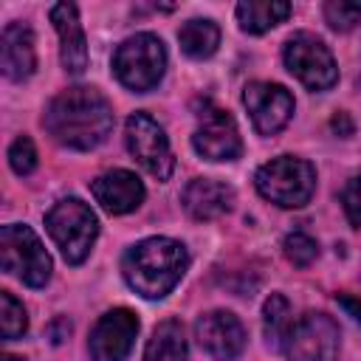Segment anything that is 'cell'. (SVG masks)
Returning <instances> with one entry per match:
<instances>
[{
  "instance_id": "6da1fadb",
  "label": "cell",
  "mask_w": 361,
  "mask_h": 361,
  "mask_svg": "<svg viewBox=\"0 0 361 361\" xmlns=\"http://www.w3.org/2000/svg\"><path fill=\"white\" fill-rule=\"evenodd\" d=\"M45 130L71 149H93L113 130V110L93 87L62 90L42 116Z\"/></svg>"
},
{
  "instance_id": "7a4b0ae2",
  "label": "cell",
  "mask_w": 361,
  "mask_h": 361,
  "mask_svg": "<svg viewBox=\"0 0 361 361\" xmlns=\"http://www.w3.org/2000/svg\"><path fill=\"white\" fill-rule=\"evenodd\" d=\"M186 265H189V257H186V248L178 240L149 237V240L135 243L124 254L121 274L138 296L161 299L180 282Z\"/></svg>"
},
{
  "instance_id": "3957f363",
  "label": "cell",
  "mask_w": 361,
  "mask_h": 361,
  "mask_svg": "<svg viewBox=\"0 0 361 361\" xmlns=\"http://www.w3.org/2000/svg\"><path fill=\"white\" fill-rule=\"evenodd\" d=\"M254 183L265 200H271L282 209H299L313 197L316 169L302 158L282 155V158L262 164L254 175Z\"/></svg>"
},
{
  "instance_id": "277c9868",
  "label": "cell",
  "mask_w": 361,
  "mask_h": 361,
  "mask_svg": "<svg viewBox=\"0 0 361 361\" xmlns=\"http://www.w3.org/2000/svg\"><path fill=\"white\" fill-rule=\"evenodd\" d=\"M45 228L56 243V248L62 251V257L71 265H79L93 248V240L99 234V220L87 203H82L79 197H65L45 214Z\"/></svg>"
},
{
  "instance_id": "5b68a950",
  "label": "cell",
  "mask_w": 361,
  "mask_h": 361,
  "mask_svg": "<svg viewBox=\"0 0 361 361\" xmlns=\"http://www.w3.org/2000/svg\"><path fill=\"white\" fill-rule=\"evenodd\" d=\"M166 68L164 42L155 34H135L127 37L113 56V71L118 82L130 90H149L161 82Z\"/></svg>"
},
{
  "instance_id": "8992f818",
  "label": "cell",
  "mask_w": 361,
  "mask_h": 361,
  "mask_svg": "<svg viewBox=\"0 0 361 361\" xmlns=\"http://www.w3.org/2000/svg\"><path fill=\"white\" fill-rule=\"evenodd\" d=\"M0 265L6 274L20 276L31 288H42L51 276V257L39 237L20 223L0 228Z\"/></svg>"
},
{
  "instance_id": "52a82bcc",
  "label": "cell",
  "mask_w": 361,
  "mask_h": 361,
  "mask_svg": "<svg viewBox=\"0 0 361 361\" xmlns=\"http://www.w3.org/2000/svg\"><path fill=\"white\" fill-rule=\"evenodd\" d=\"M285 68L310 90H327L338 79L330 48L307 31H299L285 42Z\"/></svg>"
},
{
  "instance_id": "ba28073f",
  "label": "cell",
  "mask_w": 361,
  "mask_h": 361,
  "mask_svg": "<svg viewBox=\"0 0 361 361\" xmlns=\"http://www.w3.org/2000/svg\"><path fill=\"white\" fill-rule=\"evenodd\" d=\"M124 141L130 155L158 180H166L172 175L175 158L169 149V141L161 130V124L147 113H133L124 124Z\"/></svg>"
},
{
  "instance_id": "9c48e42d",
  "label": "cell",
  "mask_w": 361,
  "mask_h": 361,
  "mask_svg": "<svg viewBox=\"0 0 361 361\" xmlns=\"http://www.w3.org/2000/svg\"><path fill=\"white\" fill-rule=\"evenodd\" d=\"M288 361H336L338 327L324 313H305L285 338Z\"/></svg>"
},
{
  "instance_id": "30bf717a",
  "label": "cell",
  "mask_w": 361,
  "mask_h": 361,
  "mask_svg": "<svg viewBox=\"0 0 361 361\" xmlns=\"http://www.w3.org/2000/svg\"><path fill=\"white\" fill-rule=\"evenodd\" d=\"M200 116V124L192 135V147L197 155H203L206 161H234L243 152V141H240V130L234 124V118L220 110V107H209Z\"/></svg>"
},
{
  "instance_id": "8fae6325",
  "label": "cell",
  "mask_w": 361,
  "mask_h": 361,
  "mask_svg": "<svg viewBox=\"0 0 361 361\" xmlns=\"http://www.w3.org/2000/svg\"><path fill=\"white\" fill-rule=\"evenodd\" d=\"M243 104L251 113V121H254L257 133H262V135L279 133L293 116V96L282 85H271V82L245 85Z\"/></svg>"
},
{
  "instance_id": "7c38bea8",
  "label": "cell",
  "mask_w": 361,
  "mask_h": 361,
  "mask_svg": "<svg viewBox=\"0 0 361 361\" xmlns=\"http://www.w3.org/2000/svg\"><path fill=\"white\" fill-rule=\"evenodd\" d=\"M135 333H138V319L127 307H116L104 313L96 322L87 344L93 361H124L127 353L133 350Z\"/></svg>"
},
{
  "instance_id": "4fadbf2b",
  "label": "cell",
  "mask_w": 361,
  "mask_h": 361,
  "mask_svg": "<svg viewBox=\"0 0 361 361\" xmlns=\"http://www.w3.org/2000/svg\"><path fill=\"white\" fill-rule=\"evenodd\" d=\"M195 336H197V344L217 361H231L245 347V330L240 319L228 310L203 313L195 322Z\"/></svg>"
},
{
  "instance_id": "5bb4252c",
  "label": "cell",
  "mask_w": 361,
  "mask_h": 361,
  "mask_svg": "<svg viewBox=\"0 0 361 361\" xmlns=\"http://www.w3.org/2000/svg\"><path fill=\"white\" fill-rule=\"evenodd\" d=\"M90 192L107 214H127L138 209V203L144 200V183L127 169H113L99 175L90 183Z\"/></svg>"
},
{
  "instance_id": "9a60e30c",
  "label": "cell",
  "mask_w": 361,
  "mask_h": 361,
  "mask_svg": "<svg viewBox=\"0 0 361 361\" xmlns=\"http://www.w3.org/2000/svg\"><path fill=\"white\" fill-rule=\"evenodd\" d=\"M51 23L59 34L62 42V65L68 73L79 76L87 68V42H85V31L76 14L73 3H56L51 6Z\"/></svg>"
},
{
  "instance_id": "2e32d148",
  "label": "cell",
  "mask_w": 361,
  "mask_h": 361,
  "mask_svg": "<svg viewBox=\"0 0 361 361\" xmlns=\"http://www.w3.org/2000/svg\"><path fill=\"white\" fill-rule=\"evenodd\" d=\"M0 68L8 79L20 82L28 79L37 68V48H34V34L23 23H11L3 28L0 37Z\"/></svg>"
},
{
  "instance_id": "e0dca14e",
  "label": "cell",
  "mask_w": 361,
  "mask_h": 361,
  "mask_svg": "<svg viewBox=\"0 0 361 361\" xmlns=\"http://www.w3.org/2000/svg\"><path fill=\"white\" fill-rule=\"evenodd\" d=\"M231 203H234L231 186H226L223 180H214V178H195L183 189V209L195 220H214V217L226 214L231 209Z\"/></svg>"
},
{
  "instance_id": "ac0fdd59",
  "label": "cell",
  "mask_w": 361,
  "mask_h": 361,
  "mask_svg": "<svg viewBox=\"0 0 361 361\" xmlns=\"http://www.w3.org/2000/svg\"><path fill=\"white\" fill-rule=\"evenodd\" d=\"M144 361H186V338L178 319H166L152 330Z\"/></svg>"
},
{
  "instance_id": "d6986e66",
  "label": "cell",
  "mask_w": 361,
  "mask_h": 361,
  "mask_svg": "<svg viewBox=\"0 0 361 361\" xmlns=\"http://www.w3.org/2000/svg\"><path fill=\"white\" fill-rule=\"evenodd\" d=\"M290 14V6L282 0H245L237 6V20L240 28L248 34H262L282 23Z\"/></svg>"
},
{
  "instance_id": "ffe728a7",
  "label": "cell",
  "mask_w": 361,
  "mask_h": 361,
  "mask_svg": "<svg viewBox=\"0 0 361 361\" xmlns=\"http://www.w3.org/2000/svg\"><path fill=\"white\" fill-rule=\"evenodd\" d=\"M178 42L186 56L192 59H206L217 51L220 45V28L212 20H189L178 31Z\"/></svg>"
},
{
  "instance_id": "44dd1931",
  "label": "cell",
  "mask_w": 361,
  "mask_h": 361,
  "mask_svg": "<svg viewBox=\"0 0 361 361\" xmlns=\"http://www.w3.org/2000/svg\"><path fill=\"white\" fill-rule=\"evenodd\" d=\"M290 305L282 293H271L265 307H262V333L271 347H285V338L290 333Z\"/></svg>"
},
{
  "instance_id": "7402d4cb",
  "label": "cell",
  "mask_w": 361,
  "mask_h": 361,
  "mask_svg": "<svg viewBox=\"0 0 361 361\" xmlns=\"http://www.w3.org/2000/svg\"><path fill=\"white\" fill-rule=\"evenodd\" d=\"M25 327H28L25 307L8 290H3L0 293V333H3V338H8V341L20 338L25 333Z\"/></svg>"
},
{
  "instance_id": "603a6c76",
  "label": "cell",
  "mask_w": 361,
  "mask_h": 361,
  "mask_svg": "<svg viewBox=\"0 0 361 361\" xmlns=\"http://www.w3.org/2000/svg\"><path fill=\"white\" fill-rule=\"evenodd\" d=\"M282 248H285V257H288L293 265H299V268L310 265V262L316 259V254H319L316 240H313V237H307V234H302V231L288 234V237H285V243H282Z\"/></svg>"
},
{
  "instance_id": "cb8c5ba5",
  "label": "cell",
  "mask_w": 361,
  "mask_h": 361,
  "mask_svg": "<svg viewBox=\"0 0 361 361\" xmlns=\"http://www.w3.org/2000/svg\"><path fill=\"white\" fill-rule=\"evenodd\" d=\"M8 164L17 175H31L37 169V149L28 135L14 138V144L8 147Z\"/></svg>"
},
{
  "instance_id": "d4e9b609",
  "label": "cell",
  "mask_w": 361,
  "mask_h": 361,
  "mask_svg": "<svg viewBox=\"0 0 361 361\" xmlns=\"http://www.w3.org/2000/svg\"><path fill=\"white\" fill-rule=\"evenodd\" d=\"M324 17L336 31H347L358 23L361 17V3H350V0H330L324 6Z\"/></svg>"
},
{
  "instance_id": "484cf974",
  "label": "cell",
  "mask_w": 361,
  "mask_h": 361,
  "mask_svg": "<svg viewBox=\"0 0 361 361\" xmlns=\"http://www.w3.org/2000/svg\"><path fill=\"white\" fill-rule=\"evenodd\" d=\"M341 203H344V212H347V220L361 228V175L350 178L344 192H341Z\"/></svg>"
},
{
  "instance_id": "4316f807",
  "label": "cell",
  "mask_w": 361,
  "mask_h": 361,
  "mask_svg": "<svg viewBox=\"0 0 361 361\" xmlns=\"http://www.w3.org/2000/svg\"><path fill=\"white\" fill-rule=\"evenodd\" d=\"M338 305L361 324V299H353V296H338Z\"/></svg>"
},
{
  "instance_id": "83f0119b",
  "label": "cell",
  "mask_w": 361,
  "mask_h": 361,
  "mask_svg": "<svg viewBox=\"0 0 361 361\" xmlns=\"http://www.w3.org/2000/svg\"><path fill=\"white\" fill-rule=\"evenodd\" d=\"M333 130H336V133H341V135H350V133H353V121L347 118V113L333 116Z\"/></svg>"
},
{
  "instance_id": "f1b7e54d",
  "label": "cell",
  "mask_w": 361,
  "mask_h": 361,
  "mask_svg": "<svg viewBox=\"0 0 361 361\" xmlns=\"http://www.w3.org/2000/svg\"><path fill=\"white\" fill-rule=\"evenodd\" d=\"M3 361H23V358H17V355H6Z\"/></svg>"
}]
</instances>
